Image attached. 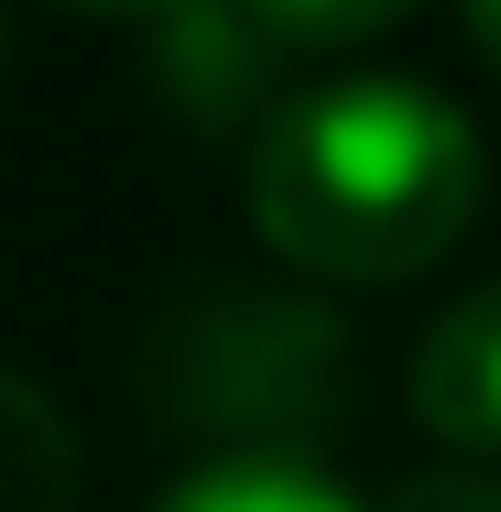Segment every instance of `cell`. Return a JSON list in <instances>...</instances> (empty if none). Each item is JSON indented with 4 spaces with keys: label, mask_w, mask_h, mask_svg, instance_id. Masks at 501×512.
<instances>
[{
    "label": "cell",
    "mask_w": 501,
    "mask_h": 512,
    "mask_svg": "<svg viewBox=\"0 0 501 512\" xmlns=\"http://www.w3.org/2000/svg\"><path fill=\"white\" fill-rule=\"evenodd\" d=\"M393 512H501V480H403Z\"/></svg>",
    "instance_id": "cell-7"
},
{
    "label": "cell",
    "mask_w": 501,
    "mask_h": 512,
    "mask_svg": "<svg viewBox=\"0 0 501 512\" xmlns=\"http://www.w3.org/2000/svg\"><path fill=\"white\" fill-rule=\"evenodd\" d=\"M414 425L469 447V458H501V273L469 284L458 306L414 338Z\"/></svg>",
    "instance_id": "cell-3"
},
{
    "label": "cell",
    "mask_w": 501,
    "mask_h": 512,
    "mask_svg": "<svg viewBox=\"0 0 501 512\" xmlns=\"http://www.w3.org/2000/svg\"><path fill=\"white\" fill-rule=\"evenodd\" d=\"M240 11L273 33V55H349V44L414 22L425 0H240Z\"/></svg>",
    "instance_id": "cell-6"
},
{
    "label": "cell",
    "mask_w": 501,
    "mask_h": 512,
    "mask_svg": "<svg viewBox=\"0 0 501 512\" xmlns=\"http://www.w3.org/2000/svg\"><path fill=\"white\" fill-rule=\"evenodd\" d=\"M480 218V131L425 77H327L262 109L251 229L295 273L403 284L447 262Z\"/></svg>",
    "instance_id": "cell-1"
},
{
    "label": "cell",
    "mask_w": 501,
    "mask_h": 512,
    "mask_svg": "<svg viewBox=\"0 0 501 512\" xmlns=\"http://www.w3.org/2000/svg\"><path fill=\"white\" fill-rule=\"evenodd\" d=\"M338 316L316 306H273V295H207L153 338V404L164 425L229 436L240 447H284L305 458V436L338 414Z\"/></svg>",
    "instance_id": "cell-2"
},
{
    "label": "cell",
    "mask_w": 501,
    "mask_h": 512,
    "mask_svg": "<svg viewBox=\"0 0 501 512\" xmlns=\"http://www.w3.org/2000/svg\"><path fill=\"white\" fill-rule=\"evenodd\" d=\"M88 491V447L66 404L22 371H0V512H77Z\"/></svg>",
    "instance_id": "cell-4"
},
{
    "label": "cell",
    "mask_w": 501,
    "mask_h": 512,
    "mask_svg": "<svg viewBox=\"0 0 501 512\" xmlns=\"http://www.w3.org/2000/svg\"><path fill=\"white\" fill-rule=\"evenodd\" d=\"M44 11H77V22H164L186 0H44Z\"/></svg>",
    "instance_id": "cell-8"
},
{
    "label": "cell",
    "mask_w": 501,
    "mask_h": 512,
    "mask_svg": "<svg viewBox=\"0 0 501 512\" xmlns=\"http://www.w3.org/2000/svg\"><path fill=\"white\" fill-rule=\"evenodd\" d=\"M153 512H360L316 458H284V447H240V458H207L186 469Z\"/></svg>",
    "instance_id": "cell-5"
},
{
    "label": "cell",
    "mask_w": 501,
    "mask_h": 512,
    "mask_svg": "<svg viewBox=\"0 0 501 512\" xmlns=\"http://www.w3.org/2000/svg\"><path fill=\"white\" fill-rule=\"evenodd\" d=\"M469 44H480V66L501 77V0H469Z\"/></svg>",
    "instance_id": "cell-9"
}]
</instances>
